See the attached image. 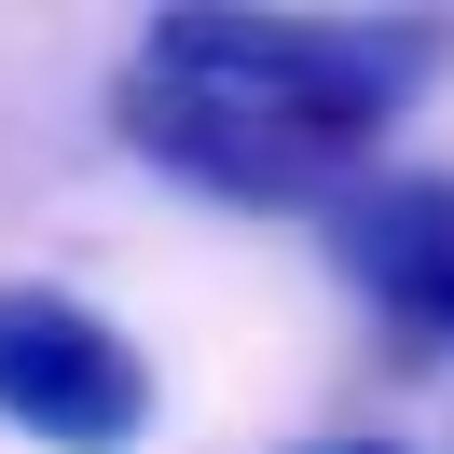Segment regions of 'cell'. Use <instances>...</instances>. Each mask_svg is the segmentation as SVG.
I'll return each instance as SVG.
<instances>
[{"label":"cell","mask_w":454,"mask_h":454,"mask_svg":"<svg viewBox=\"0 0 454 454\" xmlns=\"http://www.w3.org/2000/svg\"><path fill=\"white\" fill-rule=\"evenodd\" d=\"M111 124H124L166 179H193V193H221V207H317V221H331V207L372 179V152L317 138V124L262 111V97L166 83V69H124V83H111Z\"/></svg>","instance_id":"2"},{"label":"cell","mask_w":454,"mask_h":454,"mask_svg":"<svg viewBox=\"0 0 454 454\" xmlns=\"http://www.w3.org/2000/svg\"><path fill=\"white\" fill-rule=\"evenodd\" d=\"M152 69L166 83H221V97H262V111L317 124V138L372 152L399 111H413L427 83H441V28H413V14H372V28H344V14H152Z\"/></svg>","instance_id":"1"},{"label":"cell","mask_w":454,"mask_h":454,"mask_svg":"<svg viewBox=\"0 0 454 454\" xmlns=\"http://www.w3.org/2000/svg\"><path fill=\"white\" fill-rule=\"evenodd\" d=\"M331 248H344V276H358L399 331L454 344V179H427V166H372L358 193L331 207Z\"/></svg>","instance_id":"4"},{"label":"cell","mask_w":454,"mask_h":454,"mask_svg":"<svg viewBox=\"0 0 454 454\" xmlns=\"http://www.w3.org/2000/svg\"><path fill=\"white\" fill-rule=\"evenodd\" d=\"M0 427L42 454H124L152 427V358L69 289H0Z\"/></svg>","instance_id":"3"}]
</instances>
